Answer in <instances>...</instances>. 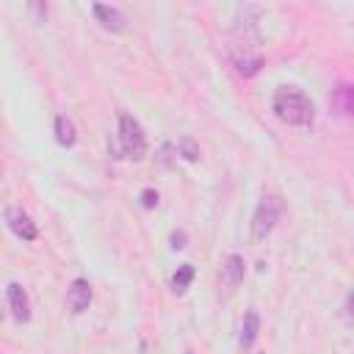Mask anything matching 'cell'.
<instances>
[{
  "mask_svg": "<svg viewBox=\"0 0 354 354\" xmlns=\"http://www.w3.org/2000/svg\"><path fill=\"white\" fill-rule=\"evenodd\" d=\"M271 111L290 127H310L315 122V102L299 86H279L271 97Z\"/></svg>",
  "mask_w": 354,
  "mask_h": 354,
  "instance_id": "cell-1",
  "label": "cell"
},
{
  "mask_svg": "<svg viewBox=\"0 0 354 354\" xmlns=\"http://www.w3.org/2000/svg\"><path fill=\"white\" fill-rule=\"evenodd\" d=\"M116 138H119V158H127V160H144L147 158V136H144L141 122L133 113L119 111Z\"/></svg>",
  "mask_w": 354,
  "mask_h": 354,
  "instance_id": "cell-2",
  "label": "cell"
},
{
  "mask_svg": "<svg viewBox=\"0 0 354 354\" xmlns=\"http://www.w3.org/2000/svg\"><path fill=\"white\" fill-rule=\"evenodd\" d=\"M282 210H285V202H282L277 194H266V196L257 202V207H254V213H252V241H254V243L266 241V238L274 232V227H277Z\"/></svg>",
  "mask_w": 354,
  "mask_h": 354,
  "instance_id": "cell-3",
  "label": "cell"
},
{
  "mask_svg": "<svg viewBox=\"0 0 354 354\" xmlns=\"http://www.w3.org/2000/svg\"><path fill=\"white\" fill-rule=\"evenodd\" d=\"M230 61L241 77H254L266 66L263 53L257 50V44H249V41H232L230 44Z\"/></svg>",
  "mask_w": 354,
  "mask_h": 354,
  "instance_id": "cell-4",
  "label": "cell"
},
{
  "mask_svg": "<svg viewBox=\"0 0 354 354\" xmlns=\"http://www.w3.org/2000/svg\"><path fill=\"white\" fill-rule=\"evenodd\" d=\"M91 299H94V290H91L88 279L75 277V279L69 282V288H66V299H64V304H66V310H69L72 315H80V313L88 310Z\"/></svg>",
  "mask_w": 354,
  "mask_h": 354,
  "instance_id": "cell-5",
  "label": "cell"
},
{
  "mask_svg": "<svg viewBox=\"0 0 354 354\" xmlns=\"http://www.w3.org/2000/svg\"><path fill=\"white\" fill-rule=\"evenodd\" d=\"M6 224H8V230H11L19 241H36V238H39L36 221H33L22 207H17V205L6 207Z\"/></svg>",
  "mask_w": 354,
  "mask_h": 354,
  "instance_id": "cell-6",
  "label": "cell"
},
{
  "mask_svg": "<svg viewBox=\"0 0 354 354\" xmlns=\"http://www.w3.org/2000/svg\"><path fill=\"white\" fill-rule=\"evenodd\" d=\"M6 299H8V310L14 315L17 324H28L30 321V296L19 282H8L6 288Z\"/></svg>",
  "mask_w": 354,
  "mask_h": 354,
  "instance_id": "cell-7",
  "label": "cell"
},
{
  "mask_svg": "<svg viewBox=\"0 0 354 354\" xmlns=\"http://www.w3.org/2000/svg\"><path fill=\"white\" fill-rule=\"evenodd\" d=\"M91 14H94V19L100 22V28H105V30H111V33H122V30L127 28V17H124V11L116 8V6L94 3V6H91Z\"/></svg>",
  "mask_w": 354,
  "mask_h": 354,
  "instance_id": "cell-8",
  "label": "cell"
},
{
  "mask_svg": "<svg viewBox=\"0 0 354 354\" xmlns=\"http://www.w3.org/2000/svg\"><path fill=\"white\" fill-rule=\"evenodd\" d=\"M243 274H246L243 254H238V252L227 254V260H224V266H221V288H224V293H232V290L243 282Z\"/></svg>",
  "mask_w": 354,
  "mask_h": 354,
  "instance_id": "cell-9",
  "label": "cell"
},
{
  "mask_svg": "<svg viewBox=\"0 0 354 354\" xmlns=\"http://www.w3.org/2000/svg\"><path fill=\"white\" fill-rule=\"evenodd\" d=\"M329 105L340 116H351V111H354V88H351V83H337L332 88V94H329Z\"/></svg>",
  "mask_w": 354,
  "mask_h": 354,
  "instance_id": "cell-10",
  "label": "cell"
},
{
  "mask_svg": "<svg viewBox=\"0 0 354 354\" xmlns=\"http://www.w3.org/2000/svg\"><path fill=\"white\" fill-rule=\"evenodd\" d=\"M257 335H260V315H257V310H254V307H249V310L243 313V321H241L238 343H241L243 348H252V346H254V340H257Z\"/></svg>",
  "mask_w": 354,
  "mask_h": 354,
  "instance_id": "cell-11",
  "label": "cell"
},
{
  "mask_svg": "<svg viewBox=\"0 0 354 354\" xmlns=\"http://www.w3.org/2000/svg\"><path fill=\"white\" fill-rule=\"evenodd\" d=\"M53 130H55V141H58L61 147H75V141H77V127H75V122H72L66 113H58V116H55Z\"/></svg>",
  "mask_w": 354,
  "mask_h": 354,
  "instance_id": "cell-12",
  "label": "cell"
},
{
  "mask_svg": "<svg viewBox=\"0 0 354 354\" xmlns=\"http://www.w3.org/2000/svg\"><path fill=\"white\" fill-rule=\"evenodd\" d=\"M194 277H196V268L191 266V263H183L174 274H171V290L180 296V293H185L188 288H191V282H194Z\"/></svg>",
  "mask_w": 354,
  "mask_h": 354,
  "instance_id": "cell-13",
  "label": "cell"
},
{
  "mask_svg": "<svg viewBox=\"0 0 354 354\" xmlns=\"http://www.w3.org/2000/svg\"><path fill=\"white\" fill-rule=\"evenodd\" d=\"M174 149H177V155H180L183 160H188V163H196V160L202 158V152H199V144H196L191 136H183V138L174 144Z\"/></svg>",
  "mask_w": 354,
  "mask_h": 354,
  "instance_id": "cell-14",
  "label": "cell"
},
{
  "mask_svg": "<svg viewBox=\"0 0 354 354\" xmlns=\"http://www.w3.org/2000/svg\"><path fill=\"white\" fill-rule=\"evenodd\" d=\"M158 160L169 169V166H174V160H177V149H174V144H160V149H158Z\"/></svg>",
  "mask_w": 354,
  "mask_h": 354,
  "instance_id": "cell-15",
  "label": "cell"
},
{
  "mask_svg": "<svg viewBox=\"0 0 354 354\" xmlns=\"http://www.w3.org/2000/svg\"><path fill=\"white\" fill-rule=\"evenodd\" d=\"M158 191L155 188H144L141 191V207H147V210H152V207H158Z\"/></svg>",
  "mask_w": 354,
  "mask_h": 354,
  "instance_id": "cell-16",
  "label": "cell"
},
{
  "mask_svg": "<svg viewBox=\"0 0 354 354\" xmlns=\"http://www.w3.org/2000/svg\"><path fill=\"white\" fill-rule=\"evenodd\" d=\"M185 241H188V235H185V230H174V232H171V238H169V243H171V249H185Z\"/></svg>",
  "mask_w": 354,
  "mask_h": 354,
  "instance_id": "cell-17",
  "label": "cell"
},
{
  "mask_svg": "<svg viewBox=\"0 0 354 354\" xmlns=\"http://www.w3.org/2000/svg\"><path fill=\"white\" fill-rule=\"evenodd\" d=\"M351 296H346V301H343V315H346V321H351Z\"/></svg>",
  "mask_w": 354,
  "mask_h": 354,
  "instance_id": "cell-18",
  "label": "cell"
},
{
  "mask_svg": "<svg viewBox=\"0 0 354 354\" xmlns=\"http://www.w3.org/2000/svg\"><path fill=\"white\" fill-rule=\"evenodd\" d=\"M188 354H191V351H188Z\"/></svg>",
  "mask_w": 354,
  "mask_h": 354,
  "instance_id": "cell-19",
  "label": "cell"
}]
</instances>
